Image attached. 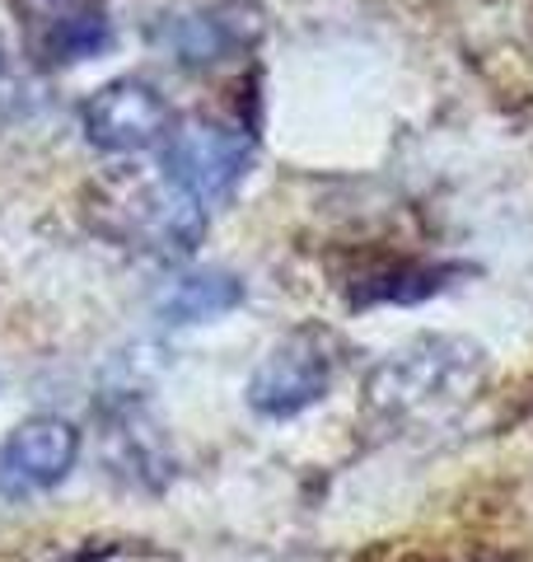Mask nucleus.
Listing matches in <instances>:
<instances>
[{"label":"nucleus","instance_id":"obj_1","mask_svg":"<svg viewBox=\"0 0 533 562\" xmlns=\"http://www.w3.org/2000/svg\"><path fill=\"white\" fill-rule=\"evenodd\" d=\"M483 347H473L468 338H450V333H421L370 371L365 394L384 422L407 427V422H440L458 413L483 390Z\"/></svg>","mask_w":533,"mask_h":562},{"label":"nucleus","instance_id":"obj_2","mask_svg":"<svg viewBox=\"0 0 533 562\" xmlns=\"http://www.w3.org/2000/svg\"><path fill=\"white\" fill-rule=\"evenodd\" d=\"M258 136L243 117L225 113H192L173 122L165 140V179L183 188L192 202H220L239 188V179L253 165Z\"/></svg>","mask_w":533,"mask_h":562},{"label":"nucleus","instance_id":"obj_3","mask_svg":"<svg viewBox=\"0 0 533 562\" xmlns=\"http://www.w3.org/2000/svg\"><path fill=\"white\" fill-rule=\"evenodd\" d=\"M337 366H342V342L324 324L291 328L286 338L266 347L258 371L248 375V408L262 417H295L328 398Z\"/></svg>","mask_w":533,"mask_h":562},{"label":"nucleus","instance_id":"obj_4","mask_svg":"<svg viewBox=\"0 0 533 562\" xmlns=\"http://www.w3.org/2000/svg\"><path fill=\"white\" fill-rule=\"evenodd\" d=\"M262 10L248 0H216V5H188L155 24V47L183 70H216L239 61L262 38Z\"/></svg>","mask_w":533,"mask_h":562},{"label":"nucleus","instance_id":"obj_5","mask_svg":"<svg viewBox=\"0 0 533 562\" xmlns=\"http://www.w3.org/2000/svg\"><path fill=\"white\" fill-rule=\"evenodd\" d=\"M24 57L43 70L94 61L113 47L109 0H14Z\"/></svg>","mask_w":533,"mask_h":562},{"label":"nucleus","instance_id":"obj_6","mask_svg":"<svg viewBox=\"0 0 533 562\" xmlns=\"http://www.w3.org/2000/svg\"><path fill=\"white\" fill-rule=\"evenodd\" d=\"M80 127H84V140L94 150L136 155V150L165 146L169 132H173V109L150 80L122 76V80H109L103 90H94L84 99Z\"/></svg>","mask_w":533,"mask_h":562},{"label":"nucleus","instance_id":"obj_7","mask_svg":"<svg viewBox=\"0 0 533 562\" xmlns=\"http://www.w3.org/2000/svg\"><path fill=\"white\" fill-rule=\"evenodd\" d=\"M80 460V427L66 417H29L0 441V497H33L57 487Z\"/></svg>","mask_w":533,"mask_h":562},{"label":"nucleus","instance_id":"obj_8","mask_svg":"<svg viewBox=\"0 0 533 562\" xmlns=\"http://www.w3.org/2000/svg\"><path fill=\"white\" fill-rule=\"evenodd\" d=\"M202 202H192L169 179L155 188H136L132 202H122V239L159 258H183L202 239Z\"/></svg>","mask_w":533,"mask_h":562},{"label":"nucleus","instance_id":"obj_9","mask_svg":"<svg viewBox=\"0 0 533 562\" xmlns=\"http://www.w3.org/2000/svg\"><path fill=\"white\" fill-rule=\"evenodd\" d=\"M239 305H243V281L235 272H225V268L183 272L155 295V314L169 328H192V324L225 319V314L239 310Z\"/></svg>","mask_w":533,"mask_h":562},{"label":"nucleus","instance_id":"obj_10","mask_svg":"<svg viewBox=\"0 0 533 562\" xmlns=\"http://www.w3.org/2000/svg\"><path fill=\"white\" fill-rule=\"evenodd\" d=\"M0 76H5V47H0Z\"/></svg>","mask_w":533,"mask_h":562}]
</instances>
